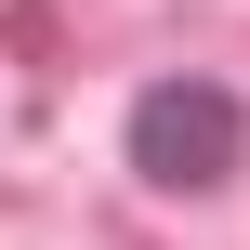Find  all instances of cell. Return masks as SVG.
Instances as JSON below:
<instances>
[{
  "label": "cell",
  "instance_id": "6da1fadb",
  "mask_svg": "<svg viewBox=\"0 0 250 250\" xmlns=\"http://www.w3.org/2000/svg\"><path fill=\"white\" fill-rule=\"evenodd\" d=\"M237 145H250V119H237L224 79H158V92L132 105V158H145L158 185H224Z\"/></svg>",
  "mask_w": 250,
  "mask_h": 250
}]
</instances>
